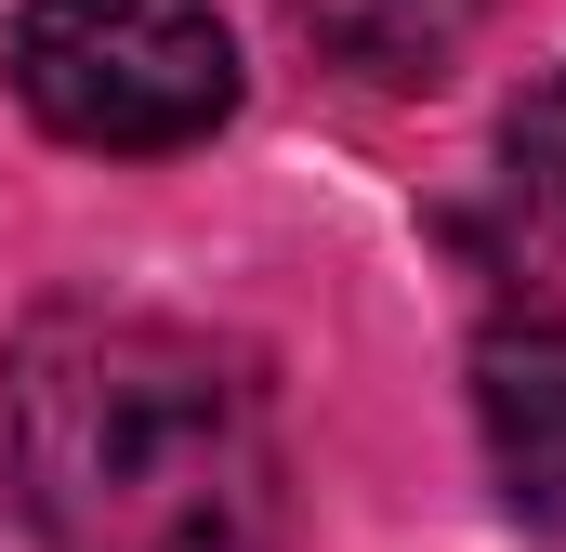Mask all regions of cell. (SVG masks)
<instances>
[{
    "mask_svg": "<svg viewBox=\"0 0 566 552\" xmlns=\"http://www.w3.org/2000/svg\"><path fill=\"white\" fill-rule=\"evenodd\" d=\"M0 447L40 552H277L290 527L251 369L171 316H40L0 369Z\"/></svg>",
    "mask_w": 566,
    "mask_h": 552,
    "instance_id": "1",
    "label": "cell"
},
{
    "mask_svg": "<svg viewBox=\"0 0 566 552\" xmlns=\"http://www.w3.org/2000/svg\"><path fill=\"white\" fill-rule=\"evenodd\" d=\"M13 93L66 145L171 158V145L224 132L238 40L211 26V0H27L13 13Z\"/></svg>",
    "mask_w": 566,
    "mask_h": 552,
    "instance_id": "2",
    "label": "cell"
},
{
    "mask_svg": "<svg viewBox=\"0 0 566 552\" xmlns=\"http://www.w3.org/2000/svg\"><path fill=\"white\" fill-rule=\"evenodd\" d=\"M474 421L514 513H566V316H514L474 355Z\"/></svg>",
    "mask_w": 566,
    "mask_h": 552,
    "instance_id": "3",
    "label": "cell"
},
{
    "mask_svg": "<svg viewBox=\"0 0 566 552\" xmlns=\"http://www.w3.org/2000/svg\"><path fill=\"white\" fill-rule=\"evenodd\" d=\"M514 184L541 198V224L566 237V79H554V93H527V119H514Z\"/></svg>",
    "mask_w": 566,
    "mask_h": 552,
    "instance_id": "4",
    "label": "cell"
}]
</instances>
